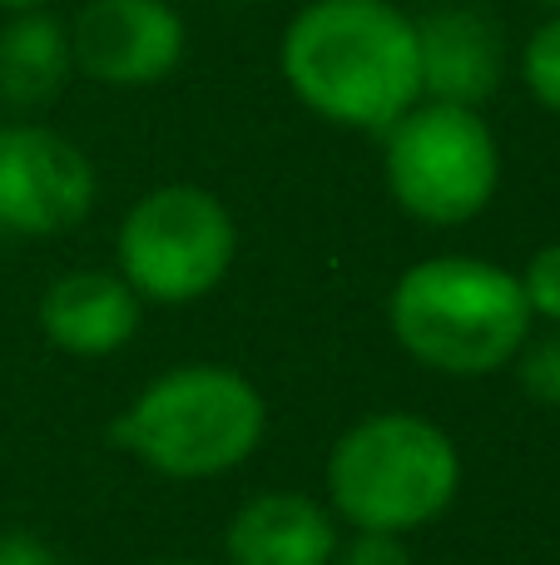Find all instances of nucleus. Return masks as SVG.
<instances>
[{"label":"nucleus","instance_id":"1","mask_svg":"<svg viewBox=\"0 0 560 565\" xmlns=\"http://www.w3.org/2000/svg\"><path fill=\"white\" fill-rule=\"evenodd\" d=\"M283 79L313 115L343 129H373L422 99L417 20L392 0H313L283 30Z\"/></svg>","mask_w":560,"mask_h":565},{"label":"nucleus","instance_id":"2","mask_svg":"<svg viewBox=\"0 0 560 565\" xmlns=\"http://www.w3.org/2000/svg\"><path fill=\"white\" fill-rule=\"evenodd\" d=\"M392 332L417 362L452 377H482L521 352L531 302L521 278L482 258H427L407 268L387 302Z\"/></svg>","mask_w":560,"mask_h":565},{"label":"nucleus","instance_id":"3","mask_svg":"<svg viewBox=\"0 0 560 565\" xmlns=\"http://www.w3.org/2000/svg\"><path fill=\"white\" fill-rule=\"evenodd\" d=\"M462 461L442 427L407 412L367 417L333 447L327 491L357 531H412L456 497Z\"/></svg>","mask_w":560,"mask_h":565},{"label":"nucleus","instance_id":"4","mask_svg":"<svg viewBox=\"0 0 560 565\" xmlns=\"http://www.w3.org/2000/svg\"><path fill=\"white\" fill-rule=\"evenodd\" d=\"M109 437L164 477H218L263 437V397L228 367H179L139 392Z\"/></svg>","mask_w":560,"mask_h":565},{"label":"nucleus","instance_id":"5","mask_svg":"<svg viewBox=\"0 0 560 565\" xmlns=\"http://www.w3.org/2000/svg\"><path fill=\"white\" fill-rule=\"evenodd\" d=\"M383 135L387 189L412 218L452 228L492 204L496 179H502V154H496V135L476 109L417 99Z\"/></svg>","mask_w":560,"mask_h":565},{"label":"nucleus","instance_id":"6","mask_svg":"<svg viewBox=\"0 0 560 565\" xmlns=\"http://www.w3.org/2000/svg\"><path fill=\"white\" fill-rule=\"evenodd\" d=\"M238 228L228 209L198 184H164L144 194L119 228V268L154 302H194L228 274Z\"/></svg>","mask_w":560,"mask_h":565},{"label":"nucleus","instance_id":"7","mask_svg":"<svg viewBox=\"0 0 560 565\" xmlns=\"http://www.w3.org/2000/svg\"><path fill=\"white\" fill-rule=\"evenodd\" d=\"M95 209L85 149L45 125L0 129V224L15 234H65Z\"/></svg>","mask_w":560,"mask_h":565},{"label":"nucleus","instance_id":"8","mask_svg":"<svg viewBox=\"0 0 560 565\" xmlns=\"http://www.w3.org/2000/svg\"><path fill=\"white\" fill-rule=\"evenodd\" d=\"M184 35V15L169 0H85L69 25V55L95 85L139 89L174 75Z\"/></svg>","mask_w":560,"mask_h":565},{"label":"nucleus","instance_id":"9","mask_svg":"<svg viewBox=\"0 0 560 565\" xmlns=\"http://www.w3.org/2000/svg\"><path fill=\"white\" fill-rule=\"evenodd\" d=\"M417 60H422V99L476 109L502 89L506 35L486 10L442 6L417 20Z\"/></svg>","mask_w":560,"mask_h":565},{"label":"nucleus","instance_id":"10","mask_svg":"<svg viewBox=\"0 0 560 565\" xmlns=\"http://www.w3.org/2000/svg\"><path fill=\"white\" fill-rule=\"evenodd\" d=\"M40 328L55 348L79 352V358H105L125 348L139 328V292L125 278L79 268L50 282L40 298Z\"/></svg>","mask_w":560,"mask_h":565},{"label":"nucleus","instance_id":"11","mask_svg":"<svg viewBox=\"0 0 560 565\" xmlns=\"http://www.w3.org/2000/svg\"><path fill=\"white\" fill-rule=\"evenodd\" d=\"M333 516L298 491H263L228 526V565H333Z\"/></svg>","mask_w":560,"mask_h":565},{"label":"nucleus","instance_id":"12","mask_svg":"<svg viewBox=\"0 0 560 565\" xmlns=\"http://www.w3.org/2000/svg\"><path fill=\"white\" fill-rule=\"evenodd\" d=\"M75 55H69V25L50 10H20L0 30V105L40 109L65 89Z\"/></svg>","mask_w":560,"mask_h":565},{"label":"nucleus","instance_id":"13","mask_svg":"<svg viewBox=\"0 0 560 565\" xmlns=\"http://www.w3.org/2000/svg\"><path fill=\"white\" fill-rule=\"evenodd\" d=\"M521 75H526V89H531L551 115H560V10L536 30L531 40H526Z\"/></svg>","mask_w":560,"mask_h":565},{"label":"nucleus","instance_id":"14","mask_svg":"<svg viewBox=\"0 0 560 565\" xmlns=\"http://www.w3.org/2000/svg\"><path fill=\"white\" fill-rule=\"evenodd\" d=\"M521 292H526V302H531V312L560 322V244H546L541 254L526 264Z\"/></svg>","mask_w":560,"mask_h":565},{"label":"nucleus","instance_id":"15","mask_svg":"<svg viewBox=\"0 0 560 565\" xmlns=\"http://www.w3.org/2000/svg\"><path fill=\"white\" fill-rule=\"evenodd\" d=\"M521 387L531 392L536 402H551V407H560V328L551 332V338H541L521 358Z\"/></svg>","mask_w":560,"mask_h":565},{"label":"nucleus","instance_id":"16","mask_svg":"<svg viewBox=\"0 0 560 565\" xmlns=\"http://www.w3.org/2000/svg\"><path fill=\"white\" fill-rule=\"evenodd\" d=\"M337 565H412V556L392 531H357L353 546L337 556Z\"/></svg>","mask_w":560,"mask_h":565},{"label":"nucleus","instance_id":"17","mask_svg":"<svg viewBox=\"0 0 560 565\" xmlns=\"http://www.w3.org/2000/svg\"><path fill=\"white\" fill-rule=\"evenodd\" d=\"M0 565H60L35 536H0Z\"/></svg>","mask_w":560,"mask_h":565},{"label":"nucleus","instance_id":"18","mask_svg":"<svg viewBox=\"0 0 560 565\" xmlns=\"http://www.w3.org/2000/svg\"><path fill=\"white\" fill-rule=\"evenodd\" d=\"M40 6H45V0H0V10H15V15L20 10H40Z\"/></svg>","mask_w":560,"mask_h":565},{"label":"nucleus","instance_id":"19","mask_svg":"<svg viewBox=\"0 0 560 565\" xmlns=\"http://www.w3.org/2000/svg\"><path fill=\"white\" fill-rule=\"evenodd\" d=\"M536 6H546V10H560V0H536Z\"/></svg>","mask_w":560,"mask_h":565},{"label":"nucleus","instance_id":"20","mask_svg":"<svg viewBox=\"0 0 560 565\" xmlns=\"http://www.w3.org/2000/svg\"><path fill=\"white\" fill-rule=\"evenodd\" d=\"M159 565H198V561H159Z\"/></svg>","mask_w":560,"mask_h":565}]
</instances>
